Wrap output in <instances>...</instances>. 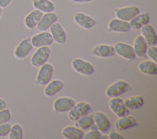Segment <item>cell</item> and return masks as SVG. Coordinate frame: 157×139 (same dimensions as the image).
Segmentation results:
<instances>
[{
  "label": "cell",
  "instance_id": "29",
  "mask_svg": "<svg viewBox=\"0 0 157 139\" xmlns=\"http://www.w3.org/2000/svg\"><path fill=\"white\" fill-rule=\"evenodd\" d=\"M10 139H22L23 138V130L19 124H14L11 126L8 135Z\"/></svg>",
  "mask_w": 157,
  "mask_h": 139
},
{
  "label": "cell",
  "instance_id": "25",
  "mask_svg": "<svg viewBox=\"0 0 157 139\" xmlns=\"http://www.w3.org/2000/svg\"><path fill=\"white\" fill-rule=\"evenodd\" d=\"M44 89V94L47 97H52L59 92L64 87L63 82L58 79L53 80L47 84Z\"/></svg>",
  "mask_w": 157,
  "mask_h": 139
},
{
  "label": "cell",
  "instance_id": "36",
  "mask_svg": "<svg viewBox=\"0 0 157 139\" xmlns=\"http://www.w3.org/2000/svg\"><path fill=\"white\" fill-rule=\"evenodd\" d=\"M7 107V104L6 101L4 99L0 97V110L5 109Z\"/></svg>",
  "mask_w": 157,
  "mask_h": 139
},
{
  "label": "cell",
  "instance_id": "23",
  "mask_svg": "<svg viewBox=\"0 0 157 139\" xmlns=\"http://www.w3.org/2000/svg\"><path fill=\"white\" fill-rule=\"evenodd\" d=\"M150 21V17L148 13L144 12L142 13H139L129 21V25L131 28L132 29H140L144 25L148 24Z\"/></svg>",
  "mask_w": 157,
  "mask_h": 139
},
{
  "label": "cell",
  "instance_id": "6",
  "mask_svg": "<svg viewBox=\"0 0 157 139\" xmlns=\"http://www.w3.org/2000/svg\"><path fill=\"white\" fill-rule=\"evenodd\" d=\"M115 13L117 18L129 21L140 13V10L139 7L136 6H129L116 9Z\"/></svg>",
  "mask_w": 157,
  "mask_h": 139
},
{
  "label": "cell",
  "instance_id": "35",
  "mask_svg": "<svg viewBox=\"0 0 157 139\" xmlns=\"http://www.w3.org/2000/svg\"><path fill=\"white\" fill-rule=\"evenodd\" d=\"M13 0H0V7L2 9L7 7Z\"/></svg>",
  "mask_w": 157,
  "mask_h": 139
},
{
  "label": "cell",
  "instance_id": "2",
  "mask_svg": "<svg viewBox=\"0 0 157 139\" xmlns=\"http://www.w3.org/2000/svg\"><path fill=\"white\" fill-rule=\"evenodd\" d=\"M91 110V105L86 102H80L69 111L68 116L72 121H77L81 117L88 115Z\"/></svg>",
  "mask_w": 157,
  "mask_h": 139
},
{
  "label": "cell",
  "instance_id": "3",
  "mask_svg": "<svg viewBox=\"0 0 157 139\" xmlns=\"http://www.w3.org/2000/svg\"><path fill=\"white\" fill-rule=\"evenodd\" d=\"M131 89L130 85L124 80H118L110 85L105 91L107 96L113 98L118 97Z\"/></svg>",
  "mask_w": 157,
  "mask_h": 139
},
{
  "label": "cell",
  "instance_id": "24",
  "mask_svg": "<svg viewBox=\"0 0 157 139\" xmlns=\"http://www.w3.org/2000/svg\"><path fill=\"white\" fill-rule=\"evenodd\" d=\"M139 70L145 75H155L157 74L156 62L153 61H144L138 64Z\"/></svg>",
  "mask_w": 157,
  "mask_h": 139
},
{
  "label": "cell",
  "instance_id": "37",
  "mask_svg": "<svg viewBox=\"0 0 157 139\" xmlns=\"http://www.w3.org/2000/svg\"><path fill=\"white\" fill-rule=\"evenodd\" d=\"M73 2L76 3H85V2H90L93 1V0H72Z\"/></svg>",
  "mask_w": 157,
  "mask_h": 139
},
{
  "label": "cell",
  "instance_id": "7",
  "mask_svg": "<svg viewBox=\"0 0 157 139\" xmlns=\"http://www.w3.org/2000/svg\"><path fill=\"white\" fill-rule=\"evenodd\" d=\"M109 107L111 111L120 118L129 114V109L125 106L123 99L120 97L111 98L109 102Z\"/></svg>",
  "mask_w": 157,
  "mask_h": 139
},
{
  "label": "cell",
  "instance_id": "17",
  "mask_svg": "<svg viewBox=\"0 0 157 139\" xmlns=\"http://www.w3.org/2000/svg\"><path fill=\"white\" fill-rule=\"evenodd\" d=\"M94 56L100 58H109L115 54L114 47L107 44H99L95 46L93 50Z\"/></svg>",
  "mask_w": 157,
  "mask_h": 139
},
{
  "label": "cell",
  "instance_id": "34",
  "mask_svg": "<svg viewBox=\"0 0 157 139\" xmlns=\"http://www.w3.org/2000/svg\"><path fill=\"white\" fill-rule=\"evenodd\" d=\"M109 139H124V138L119 133L116 132H110L108 135Z\"/></svg>",
  "mask_w": 157,
  "mask_h": 139
},
{
  "label": "cell",
  "instance_id": "28",
  "mask_svg": "<svg viewBox=\"0 0 157 139\" xmlns=\"http://www.w3.org/2000/svg\"><path fill=\"white\" fill-rule=\"evenodd\" d=\"M75 121V126L82 130L89 129L90 127L94 122L93 116L88 114L81 117Z\"/></svg>",
  "mask_w": 157,
  "mask_h": 139
},
{
  "label": "cell",
  "instance_id": "27",
  "mask_svg": "<svg viewBox=\"0 0 157 139\" xmlns=\"http://www.w3.org/2000/svg\"><path fill=\"white\" fill-rule=\"evenodd\" d=\"M123 102L129 110H135L140 108L143 105L144 100L142 96H135L125 99Z\"/></svg>",
  "mask_w": 157,
  "mask_h": 139
},
{
  "label": "cell",
  "instance_id": "18",
  "mask_svg": "<svg viewBox=\"0 0 157 139\" xmlns=\"http://www.w3.org/2000/svg\"><path fill=\"white\" fill-rule=\"evenodd\" d=\"M94 123L98 130L102 132H106L110 127V122L107 116L102 111H97L93 116Z\"/></svg>",
  "mask_w": 157,
  "mask_h": 139
},
{
  "label": "cell",
  "instance_id": "1",
  "mask_svg": "<svg viewBox=\"0 0 157 139\" xmlns=\"http://www.w3.org/2000/svg\"><path fill=\"white\" fill-rule=\"evenodd\" d=\"M51 50L48 46H44L37 48L32 55L30 60L31 65L35 67H40L48 59Z\"/></svg>",
  "mask_w": 157,
  "mask_h": 139
},
{
  "label": "cell",
  "instance_id": "15",
  "mask_svg": "<svg viewBox=\"0 0 157 139\" xmlns=\"http://www.w3.org/2000/svg\"><path fill=\"white\" fill-rule=\"evenodd\" d=\"M142 36L145 40L147 45L150 46L155 45L157 43V35L153 27L150 24H147L140 28Z\"/></svg>",
  "mask_w": 157,
  "mask_h": 139
},
{
  "label": "cell",
  "instance_id": "5",
  "mask_svg": "<svg viewBox=\"0 0 157 139\" xmlns=\"http://www.w3.org/2000/svg\"><path fill=\"white\" fill-rule=\"evenodd\" d=\"M54 68L50 63H45L40 67L36 77V81L40 85H45L48 83L53 76Z\"/></svg>",
  "mask_w": 157,
  "mask_h": 139
},
{
  "label": "cell",
  "instance_id": "20",
  "mask_svg": "<svg viewBox=\"0 0 157 139\" xmlns=\"http://www.w3.org/2000/svg\"><path fill=\"white\" fill-rule=\"evenodd\" d=\"M43 14V12L37 9H34L30 12L25 18L24 22L25 26L29 29H34L37 26Z\"/></svg>",
  "mask_w": 157,
  "mask_h": 139
},
{
  "label": "cell",
  "instance_id": "33",
  "mask_svg": "<svg viewBox=\"0 0 157 139\" xmlns=\"http://www.w3.org/2000/svg\"><path fill=\"white\" fill-rule=\"evenodd\" d=\"M101 133L99 130H90V132L84 134L83 138L84 139H100Z\"/></svg>",
  "mask_w": 157,
  "mask_h": 139
},
{
  "label": "cell",
  "instance_id": "11",
  "mask_svg": "<svg viewBox=\"0 0 157 139\" xmlns=\"http://www.w3.org/2000/svg\"><path fill=\"white\" fill-rule=\"evenodd\" d=\"M75 23L85 29L93 28L96 24V20L92 17L83 12H77L74 16Z\"/></svg>",
  "mask_w": 157,
  "mask_h": 139
},
{
  "label": "cell",
  "instance_id": "8",
  "mask_svg": "<svg viewBox=\"0 0 157 139\" xmlns=\"http://www.w3.org/2000/svg\"><path fill=\"white\" fill-rule=\"evenodd\" d=\"M33 46L31 41V37L23 39L16 47L14 50V56L18 59L25 58L31 51Z\"/></svg>",
  "mask_w": 157,
  "mask_h": 139
},
{
  "label": "cell",
  "instance_id": "19",
  "mask_svg": "<svg viewBox=\"0 0 157 139\" xmlns=\"http://www.w3.org/2000/svg\"><path fill=\"white\" fill-rule=\"evenodd\" d=\"M137 122L132 116H124L120 117L115 122V127L117 130H125L137 126Z\"/></svg>",
  "mask_w": 157,
  "mask_h": 139
},
{
  "label": "cell",
  "instance_id": "39",
  "mask_svg": "<svg viewBox=\"0 0 157 139\" xmlns=\"http://www.w3.org/2000/svg\"><path fill=\"white\" fill-rule=\"evenodd\" d=\"M108 138H109V137L107 135H101L100 137V139H108Z\"/></svg>",
  "mask_w": 157,
  "mask_h": 139
},
{
  "label": "cell",
  "instance_id": "14",
  "mask_svg": "<svg viewBox=\"0 0 157 139\" xmlns=\"http://www.w3.org/2000/svg\"><path fill=\"white\" fill-rule=\"evenodd\" d=\"M50 34L53 41L57 43H64L66 40V32L63 26L58 22H55L50 28Z\"/></svg>",
  "mask_w": 157,
  "mask_h": 139
},
{
  "label": "cell",
  "instance_id": "40",
  "mask_svg": "<svg viewBox=\"0 0 157 139\" xmlns=\"http://www.w3.org/2000/svg\"><path fill=\"white\" fill-rule=\"evenodd\" d=\"M2 12H3V9H2L1 7H0V18H1V17H2Z\"/></svg>",
  "mask_w": 157,
  "mask_h": 139
},
{
  "label": "cell",
  "instance_id": "12",
  "mask_svg": "<svg viewBox=\"0 0 157 139\" xmlns=\"http://www.w3.org/2000/svg\"><path fill=\"white\" fill-rule=\"evenodd\" d=\"M58 15L54 12L45 13L37 24V28L40 31H46L52 26L53 24L57 21Z\"/></svg>",
  "mask_w": 157,
  "mask_h": 139
},
{
  "label": "cell",
  "instance_id": "9",
  "mask_svg": "<svg viewBox=\"0 0 157 139\" xmlns=\"http://www.w3.org/2000/svg\"><path fill=\"white\" fill-rule=\"evenodd\" d=\"M32 45L35 48H39L44 46H49L53 42V37L50 32L47 31H42L36 34L31 37Z\"/></svg>",
  "mask_w": 157,
  "mask_h": 139
},
{
  "label": "cell",
  "instance_id": "30",
  "mask_svg": "<svg viewBox=\"0 0 157 139\" xmlns=\"http://www.w3.org/2000/svg\"><path fill=\"white\" fill-rule=\"evenodd\" d=\"M12 117V114L9 109L5 108L0 110V124L9 122Z\"/></svg>",
  "mask_w": 157,
  "mask_h": 139
},
{
  "label": "cell",
  "instance_id": "13",
  "mask_svg": "<svg viewBox=\"0 0 157 139\" xmlns=\"http://www.w3.org/2000/svg\"><path fill=\"white\" fill-rule=\"evenodd\" d=\"M75 104V102L72 98L61 97L55 100L53 103V108L57 112H66L69 111Z\"/></svg>",
  "mask_w": 157,
  "mask_h": 139
},
{
  "label": "cell",
  "instance_id": "38",
  "mask_svg": "<svg viewBox=\"0 0 157 139\" xmlns=\"http://www.w3.org/2000/svg\"><path fill=\"white\" fill-rule=\"evenodd\" d=\"M89 129H90L91 130H98V126H97V125L94 122L90 127Z\"/></svg>",
  "mask_w": 157,
  "mask_h": 139
},
{
  "label": "cell",
  "instance_id": "32",
  "mask_svg": "<svg viewBox=\"0 0 157 139\" xmlns=\"http://www.w3.org/2000/svg\"><path fill=\"white\" fill-rule=\"evenodd\" d=\"M156 53L157 47L155 45H152L148 47L146 51V54L151 59V61L156 62Z\"/></svg>",
  "mask_w": 157,
  "mask_h": 139
},
{
  "label": "cell",
  "instance_id": "4",
  "mask_svg": "<svg viewBox=\"0 0 157 139\" xmlns=\"http://www.w3.org/2000/svg\"><path fill=\"white\" fill-rule=\"evenodd\" d=\"M73 69L78 73L84 75H90L94 72V67L93 65L81 58H75L71 62Z\"/></svg>",
  "mask_w": 157,
  "mask_h": 139
},
{
  "label": "cell",
  "instance_id": "10",
  "mask_svg": "<svg viewBox=\"0 0 157 139\" xmlns=\"http://www.w3.org/2000/svg\"><path fill=\"white\" fill-rule=\"evenodd\" d=\"M115 53L118 54L121 57L128 60H133L136 58V54L134 53L133 47L124 42H117L113 46Z\"/></svg>",
  "mask_w": 157,
  "mask_h": 139
},
{
  "label": "cell",
  "instance_id": "26",
  "mask_svg": "<svg viewBox=\"0 0 157 139\" xmlns=\"http://www.w3.org/2000/svg\"><path fill=\"white\" fill-rule=\"evenodd\" d=\"M33 5L43 13L54 12L55 9V4L51 0H33Z\"/></svg>",
  "mask_w": 157,
  "mask_h": 139
},
{
  "label": "cell",
  "instance_id": "21",
  "mask_svg": "<svg viewBox=\"0 0 157 139\" xmlns=\"http://www.w3.org/2000/svg\"><path fill=\"white\" fill-rule=\"evenodd\" d=\"M132 47L136 56L140 58L146 57L147 43L142 35H139L135 38Z\"/></svg>",
  "mask_w": 157,
  "mask_h": 139
},
{
  "label": "cell",
  "instance_id": "16",
  "mask_svg": "<svg viewBox=\"0 0 157 139\" xmlns=\"http://www.w3.org/2000/svg\"><path fill=\"white\" fill-rule=\"evenodd\" d=\"M108 28L110 31L115 32H126L131 29L129 21L117 18H113L109 22Z\"/></svg>",
  "mask_w": 157,
  "mask_h": 139
},
{
  "label": "cell",
  "instance_id": "22",
  "mask_svg": "<svg viewBox=\"0 0 157 139\" xmlns=\"http://www.w3.org/2000/svg\"><path fill=\"white\" fill-rule=\"evenodd\" d=\"M61 133L63 137L67 139H82L85 134L83 130L72 126L65 127Z\"/></svg>",
  "mask_w": 157,
  "mask_h": 139
},
{
  "label": "cell",
  "instance_id": "31",
  "mask_svg": "<svg viewBox=\"0 0 157 139\" xmlns=\"http://www.w3.org/2000/svg\"><path fill=\"white\" fill-rule=\"evenodd\" d=\"M11 124L9 122L0 124V139L6 138L11 128Z\"/></svg>",
  "mask_w": 157,
  "mask_h": 139
}]
</instances>
